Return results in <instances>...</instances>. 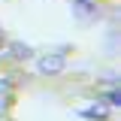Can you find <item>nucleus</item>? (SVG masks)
<instances>
[{
	"label": "nucleus",
	"instance_id": "nucleus-3",
	"mask_svg": "<svg viewBox=\"0 0 121 121\" xmlns=\"http://www.w3.org/2000/svg\"><path fill=\"white\" fill-rule=\"evenodd\" d=\"M9 48H12V55H15V58H21V60L33 58V52H30V45H24V43H12Z\"/></svg>",
	"mask_w": 121,
	"mask_h": 121
},
{
	"label": "nucleus",
	"instance_id": "nucleus-5",
	"mask_svg": "<svg viewBox=\"0 0 121 121\" xmlns=\"http://www.w3.org/2000/svg\"><path fill=\"white\" fill-rule=\"evenodd\" d=\"M118 100H121L118 91H109V94H106V103H118Z\"/></svg>",
	"mask_w": 121,
	"mask_h": 121
},
{
	"label": "nucleus",
	"instance_id": "nucleus-2",
	"mask_svg": "<svg viewBox=\"0 0 121 121\" xmlns=\"http://www.w3.org/2000/svg\"><path fill=\"white\" fill-rule=\"evenodd\" d=\"M73 15L79 18V21H94V18H97L94 0H73Z\"/></svg>",
	"mask_w": 121,
	"mask_h": 121
},
{
	"label": "nucleus",
	"instance_id": "nucleus-4",
	"mask_svg": "<svg viewBox=\"0 0 121 121\" xmlns=\"http://www.w3.org/2000/svg\"><path fill=\"white\" fill-rule=\"evenodd\" d=\"M82 118H106V109H82Z\"/></svg>",
	"mask_w": 121,
	"mask_h": 121
},
{
	"label": "nucleus",
	"instance_id": "nucleus-1",
	"mask_svg": "<svg viewBox=\"0 0 121 121\" xmlns=\"http://www.w3.org/2000/svg\"><path fill=\"white\" fill-rule=\"evenodd\" d=\"M64 67H67V58L64 55H45V58L36 60V70L43 76H58V73H64Z\"/></svg>",
	"mask_w": 121,
	"mask_h": 121
}]
</instances>
